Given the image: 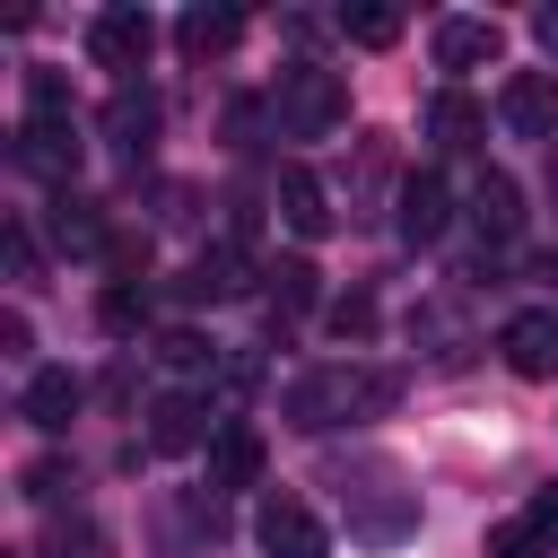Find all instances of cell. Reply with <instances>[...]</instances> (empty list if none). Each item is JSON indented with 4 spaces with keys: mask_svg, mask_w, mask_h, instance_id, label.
<instances>
[{
    "mask_svg": "<svg viewBox=\"0 0 558 558\" xmlns=\"http://www.w3.org/2000/svg\"><path fill=\"white\" fill-rule=\"evenodd\" d=\"M497 349H506L514 375L549 384V375H558V305H523V314H506V323H497Z\"/></svg>",
    "mask_w": 558,
    "mask_h": 558,
    "instance_id": "obj_7",
    "label": "cell"
},
{
    "mask_svg": "<svg viewBox=\"0 0 558 558\" xmlns=\"http://www.w3.org/2000/svg\"><path fill=\"white\" fill-rule=\"evenodd\" d=\"M96 131H105V148L122 157V166H148V148H157V96L131 78V87H113L105 96V113H96Z\"/></svg>",
    "mask_w": 558,
    "mask_h": 558,
    "instance_id": "obj_6",
    "label": "cell"
},
{
    "mask_svg": "<svg viewBox=\"0 0 558 558\" xmlns=\"http://www.w3.org/2000/svg\"><path fill=\"white\" fill-rule=\"evenodd\" d=\"M549 201H558V166H549Z\"/></svg>",
    "mask_w": 558,
    "mask_h": 558,
    "instance_id": "obj_35",
    "label": "cell"
},
{
    "mask_svg": "<svg viewBox=\"0 0 558 558\" xmlns=\"http://www.w3.org/2000/svg\"><path fill=\"white\" fill-rule=\"evenodd\" d=\"M235 35H244V17H235V9H183V17H174L183 61H209V52H227Z\"/></svg>",
    "mask_w": 558,
    "mask_h": 558,
    "instance_id": "obj_20",
    "label": "cell"
},
{
    "mask_svg": "<svg viewBox=\"0 0 558 558\" xmlns=\"http://www.w3.org/2000/svg\"><path fill=\"white\" fill-rule=\"evenodd\" d=\"M279 218L296 235H331V192H323L314 166H279Z\"/></svg>",
    "mask_w": 558,
    "mask_h": 558,
    "instance_id": "obj_17",
    "label": "cell"
},
{
    "mask_svg": "<svg viewBox=\"0 0 558 558\" xmlns=\"http://www.w3.org/2000/svg\"><path fill=\"white\" fill-rule=\"evenodd\" d=\"M262 279H270V314H305V305H314V296H323V288H314V279H323V270H314V262H305V253H288V262H270V270H262Z\"/></svg>",
    "mask_w": 558,
    "mask_h": 558,
    "instance_id": "obj_22",
    "label": "cell"
},
{
    "mask_svg": "<svg viewBox=\"0 0 558 558\" xmlns=\"http://www.w3.org/2000/svg\"><path fill=\"white\" fill-rule=\"evenodd\" d=\"M105 270H113V288H140V270H148V235H113V244H105Z\"/></svg>",
    "mask_w": 558,
    "mask_h": 558,
    "instance_id": "obj_29",
    "label": "cell"
},
{
    "mask_svg": "<svg viewBox=\"0 0 558 558\" xmlns=\"http://www.w3.org/2000/svg\"><path fill=\"white\" fill-rule=\"evenodd\" d=\"M392 209H401L392 227H401L410 244H436V235H445V218H453V201H445V183H436V174H401Z\"/></svg>",
    "mask_w": 558,
    "mask_h": 558,
    "instance_id": "obj_15",
    "label": "cell"
},
{
    "mask_svg": "<svg viewBox=\"0 0 558 558\" xmlns=\"http://www.w3.org/2000/svg\"><path fill=\"white\" fill-rule=\"evenodd\" d=\"M270 122H279L288 140H331V131L349 122V87H340V70L288 61L279 87H270Z\"/></svg>",
    "mask_w": 558,
    "mask_h": 558,
    "instance_id": "obj_3",
    "label": "cell"
},
{
    "mask_svg": "<svg viewBox=\"0 0 558 558\" xmlns=\"http://www.w3.org/2000/svg\"><path fill=\"white\" fill-rule=\"evenodd\" d=\"M418 131H427V140H436L445 157H471V148L488 140V105H480V96H462V87H436V96H427V122H418Z\"/></svg>",
    "mask_w": 558,
    "mask_h": 558,
    "instance_id": "obj_12",
    "label": "cell"
},
{
    "mask_svg": "<svg viewBox=\"0 0 558 558\" xmlns=\"http://www.w3.org/2000/svg\"><path fill=\"white\" fill-rule=\"evenodd\" d=\"M340 35H349V44H366V52H384V44H401V9H349V17H340Z\"/></svg>",
    "mask_w": 558,
    "mask_h": 558,
    "instance_id": "obj_26",
    "label": "cell"
},
{
    "mask_svg": "<svg viewBox=\"0 0 558 558\" xmlns=\"http://www.w3.org/2000/svg\"><path fill=\"white\" fill-rule=\"evenodd\" d=\"M78 392H87V384H78L70 366H35V375H26V392H17V410H26V427L61 436V427H70V410H78Z\"/></svg>",
    "mask_w": 558,
    "mask_h": 558,
    "instance_id": "obj_14",
    "label": "cell"
},
{
    "mask_svg": "<svg viewBox=\"0 0 558 558\" xmlns=\"http://www.w3.org/2000/svg\"><path fill=\"white\" fill-rule=\"evenodd\" d=\"M157 357L174 366V375H201V366H218V349L192 331V323H174V331H157Z\"/></svg>",
    "mask_w": 558,
    "mask_h": 558,
    "instance_id": "obj_25",
    "label": "cell"
},
{
    "mask_svg": "<svg viewBox=\"0 0 558 558\" xmlns=\"http://www.w3.org/2000/svg\"><path fill=\"white\" fill-rule=\"evenodd\" d=\"M148 445L157 453H192V445H218V418L201 392H157L148 401Z\"/></svg>",
    "mask_w": 558,
    "mask_h": 558,
    "instance_id": "obj_11",
    "label": "cell"
},
{
    "mask_svg": "<svg viewBox=\"0 0 558 558\" xmlns=\"http://www.w3.org/2000/svg\"><path fill=\"white\" fill-rule=\"evenodd\" d=\"M471 227H480L488 244H514V235H523V192H514V174L488 166V174L471 183Z\"/></svg>",
    "mask_w": 558,
    "mask_h": 558,
    "instance_id": "obj_16",
    "label": "cell"
},
{
    "mask_svg": "<svg viewBox=\"0 0 558 558\" xmlns=\"http://www.w3.org/2000/svg\"><path fill=\"white\" fill-rule=\"evenodd\" d=\"M488 558H558V541H549L532 514H514V523H497V532H488Z\"/></svg>",
    "mask_w": 558,
    "mask_h": 558,
    "instance_id": "obj_23",
    "label": "cell"
},
{
    "mask_svg": "<svg viewBox=\"0 0 558 558\" xmlns=\"http://www.w3.org/2000/svg\"><path fill=\"white\" fill-rule=\"evenodd\" d=\"M497 122L514 140H558V78L549 70H514L506 96H497Z\"/></svg>",
    "mask_w": 558,
    "mask_h": 558,
    "instance_id": "obj_9",
    "label": "cell"
},
{
    "mask_svg": "<svg viewBox=\"0 0 558 558\" xmlns=\"http://www.w3.org/2000/svg\"><path fill=\"white\" fill-rule=\"evenodd\" d=\"M340 506H349V532L375 541V549H392V541L418 532V488H401V462H384V453H366V462L340 471Z\"/></svg>",
    "mask_w": 558,
    "mask_h": 558,
    "instance_id": "obj_2",
    "label": "cell"
},
{
    "mask_svg": "<svg viewBox=\"0 0 558 558\" xmlns=\"http://www.w3.org/2000/svg\"><path fill=\"white\" fill-rule=\"evenodd\" d=\"M35 270H44V262H35V235H26V227H9V279H17V288H26V279H35Z\"/></svg>",
    "mask_w": 558,
    "mask_h": 558,
    "instance_id": "obj_31",
    "label": "cell"
},
{
    "mask_svg": "<svg viewBox=\"0 0 558 558\" xmlns=\"http://www.w3.org/2000/svg\"><path fill=\"white\" fill-rule=\"evenodd\" d=\"M148 52H157V17H148V9H105V17L87 26V61L113 70L122 87H131V70H140Z\"/></svg>",
    "mask_w": 558,
    "mask_h": 558,
    "instance_id": "obj_5",
    "label": "cell"
},
{
    "mask_svg": "<svg viewBox=\"0 0 558 558\" xmlns=\"http://www.w3.org/2000/svg\"><path fill=\"white\" fill-rule=\"evenodd\" d=\"M392 401H401V375H392V366H305V375L279 392L288 427H305V436L349 427V418H384Z\"/></svg>",
    "mask_w": 558,
    "mask_h": 558,
    "instance_id": "obj_1",
    "label": "cell"
},
{
    "mask_svg": "<svg viewBox=\"0 0 558 558\" xmlns=\"http://www.w3.org/2000/svg\"><path fill=\"white\" fill-rule=\"evenodd\" d=\"M52 113H70V78L61 70H26V122H52Z\"/></svg>",
    "mask_w": 558,
    "mask_h": 558,
    "instance_id": "obj_28",
    "label": "cell"
},
{
    "mask_svg": "<svg viewBox=\"0 0 558 558\" xmlns=\"http://www.w3.org/2000/svg\"><path fill=\"white\" fill-rule=\"evenodd\" d=\"M253 541H262L270 558H331V532H323L314 506L288 497V488H270V497L253 506Z\"/></svg>",
    "mask_w": 558,
    "mask_h": 558,
    "instance_id": "obj_4",
    "label": "cell"
},
{
    "mask_svg": "<svg viewBox=\"0 0 558 558\" xmlns=\"http://www.w3.org/2000/svg\"><path fill=\"white\" fill-rule=\"evenodd\" d=\"M532 35H541V52L558 61V9H541V26H532Z\"/></svg>",
    "mask_w": 558,
    "mask_h": 558,
    "instance_id": "obj_34",
    "label": "cell"
},
{
    "mask_svg": "<svg viewBox=\"0 0 558 558\" xmlns=\"http://www.w3.org/2000/svg\"><path fill=\"white\" fill-rule=\"evenodd\" d=\"M0 349H9V357H26V349H35V331H26V314H9V323H0Z\"/></svg>",
    "mask_w": 558,
    "mask_h": 558,
    "instance_id": "obj_32",
    "label": "cell"
},
{
    "mask_svg": "<svg viewBox=\"0 0 558 558\" xmlns=\"http://www.w3.org/2000/svg\"><path fill=\"white\" fill-rule=\"evenodd\" d=\"M183 296L192 305H218V296H244V244H209L192 270H183Z\"/></svg>",
    "mask_w": 558,
    "mask_h": 558,
    "instance_id": "obj_18",
    "label": "cell"
},
{
    "mask_svg": "<svg viewBox=\"0 0 558 558\" xmlns=\"http://www.w3.org/2000/svg\"><path fill=\"white\" fill-rule=\"evenodd\" d=\"M105 549H113V541H105V523H96V514H52L35 558H105Z\"/></svg>",
    "mask_w": 558,
    "mask_h": 558,
    "instance_id": "obj_21",
    "label": "cell"
},
{
    "mask_svg": "<svg viewBox=\"0 0 558 558\" xmlns=\"http://www.w3.org/2000/svg\"><path fill=\"white\" fill-rule=\"evenodd\" d=\"M17 166H26L35 183L70 192V174H78V122H70V113H52V122H26V131H17Z\"/></svg>",
    "mask_w": 558,
    "mask_h": 558,
    "instance_id": "obj_8",
    "label": "cell"
},
{
    "mask_svg": "<svg viewBox=\"0 0 558 558\" xmlns=\"http://www.w3.org/2000/svg\"><path fill=\"white\" fill-rule=\"evenodd\" d=\"M366 331H375V296H366V288H349V296L331 305V340H366Z\"/></svg>",
    "mask_w": 558,
    "mask_h": 558,
    "instance_id": "obj_30",
    "label": "cell"
},
{
    "mask_svg": "<svg viewBox=\"0 0 558 558\" xmlns=\"http://www.w3.org/2000/svg\"><path fill=\"white\" fill-rule=\"evenodd\" d=\"M532 523H541V532L558 541V488H541V497H532Z\"/></svg>",
    "mask_w": 558,
    "mask_h": 558,
    "instance_id": "obj_33",
    "label": "cell"
},
{
    "mask_svg": "<svg viewBox=\"0 0 558 558\" xmlns=\"http://www.w3.org/2000/svg\"><path fill=\"white\" fill-rule=\"evenodd\" d=\"M44 227H52V244H61V253H105V244H113V227H105V201H87V192H52Z\"/></svg>",
    "mask_w": 558,
    "mask_h": 558,
    "instance_id": "obj_13",
    "label": "cell"
},
{
    "mask_svg": "<svg viewBox=\"0 0 558 558\" xmlns=\"http://www.w3.org/2000/svg\"><path fill=\"white\" fill-rule=\"evenodd\" d=\"M427 52H436V70H488L497 52H506V26L497 17H436V35H427Z\"/></svg>",
    "mask_w": 558,
    "mask_h": 558,
    "instance_id": "obj_10",
    "label": "cell"
},
{
    "mask_svg": "<svg viewBox=\"0 0 558 558\" xmlns=\"http://www.w3.org/2000/svg\"><path fill=\"white\" fill-rule=\"evenodd\" d=\"M262 480V436L253 427H218L209 445V488H253Z\"/></svg>",
    "mask_w": 558,
    "mask_h": 558,
    "instance_id": "obj_19",
    "label": "cell"
},
{
    "mask_svg": "<svg viewBox=\"0 0 558 558\" xmlns=\"http://www.w3.org/2000/svg\"><path fill=\"white\" fill-rule=\"evenodd\" d=\"M17 488H26L35 506H52V497H70V488H78V471H70L61 453H44V462H26V471H17Z\"/></svg>",
    "mask_w": 558,
    "mask_h": 558,
    "instance_id": "obj_27",
    "label": "cell"
},
{
    "mask_svg": "<svg viewBox=\"0 0 558 558\" xmlns=\"http://www.w3.org/2000/svg\"><path fill=\"white\" fill-rule=\"evenodd\" d=\"M96 323H105L113 340H131V331L148 323V288H105V296H96Z\"/></svg>",
    "mask_w": 558,
    "mask_h": 558,
    "instance_id": "obj_24",
    "label": "cell"
}]
</instances>
